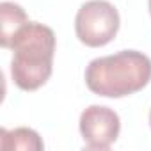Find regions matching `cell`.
<instances>
[{"mask_svg":"<svg viewBox=\"0 0 151 151\" xmlns=\"http://www.w3.org/2000/svg\"><path fill=\"white\" fill-rule=\"evenodd\" d=\"M151 80V59L137 50L98 57L86 69L89 91L105 98H123L144 89Z\"/></svg>","mask_w":151,"mask_h":151,"instance_id":"6da1fadb","label":"cell"},{"mask_svg":"<svg viewBox=\"0 0 151 151\" xmlns=\"http://www.w3.org/2000/svg\"><path fill=\"white\" fill-rule=\"evenodd\" d=\"M11 77L22 91H36L46 84L53 69L55 34L50 27L29 22L13 39Z\"/></svg>","mask_w":151,"mask_h":151,"instance_id":"7a4b0ae2","label":"cell"},{"mask_svg":"<svg viewBox=\"0 0 151 151\" xmlns=\"http://www.w3.org/2000/svg\"><path fill=\"white\" fill-rule=\"evenodd\" d=\"M119 30V13L107 0H89L75 18V32L80 43L91 48L109 45Z\"/></svg>","mask_w":151,"mask_h":151,"instance_id":"3957f363","label":"cell"},{"mask_svg":"<svg viewBox=\"0 0 151 151\" xmlns=\"http://www.w3.org/2000/svg\"><path fill=\"white\" fill-rule=\"evenodd\" d=\"M119 116L103 105H91L80 116V133L87 149H109L119 137Z\"/></svg>","mask_w":151,"mask_h":151,"instance_id":"277c9868","label":"cell"},{"mask_svg":"<svg viewBox=\"0 0 151 151\" xmlns=\"http://www.w3.org/2000/svg\"><path fill=\"white\" fill-rule=\"evenodd\" d=\"M0 16H2V30H0V43L4 48H11L14 36L29 23V18L22 6L14 2L0 4Z\"/></svg>","mask_w":151,"mask_h":151,"instance_id":"5b68a950","label":"cell"},{"mask_svg":"<svg viewBox=\"0 0 151 151\" xmlns=\"http://www.w3.org/2000/svg\"><path fill=\"white\" fill-rule=\"evenodd\" d=\"M0 146L6 151H9V149L41 151L45 147L39 133L30 128H16V130L2 128V132H0Z\"/></svg>","mask_w":151,"mask_h":151,"instance_id":"8992f818","label":"cell"},{"mask_svg":"<svg viewBox=\"0 0 151 151\" xmlns=\"http://www.w3.org/2000/svg\"><path fill=\"white\" fill-rule=\"evenodd\" d=\"M149 126H151V112H149Z\"/></svg>","mask_w":151,"mask_h":151,"instance_id":"52a82bcc","label":"cell"},{"mask_svg":"<svg viewBox=\"0 0 151 151\" xmlns=\"http://www.w3.org/2000/svg\"><path fill=\"white\" fill-rule=\"evenodd\" d=\"M149 13H151V0H149Z\"/></svg>","mask_w":151,"mask_h":151,"instance_id":"ba28073f","label":"cell"}]
</instances>
